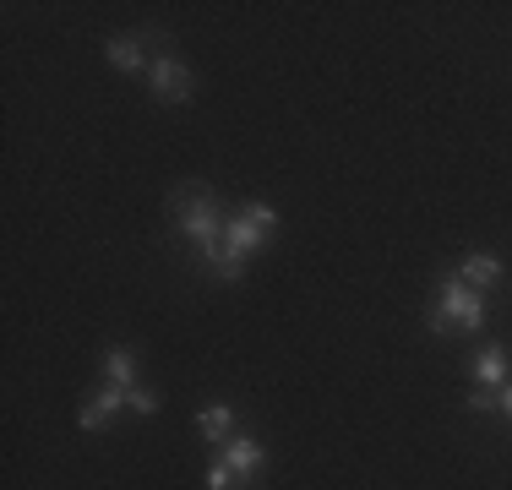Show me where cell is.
Instances as JSON below:
<instances>
[{"instance_id": "obj_1", "label": "cell", "mask_w": 512, "mask_h": 490, "mask_svg": "<svg viewBox=\"0 0 512 490\" xmlns=\"http://www.w3.org/2000/svg\"><path fill=\"white\" fill-rule=\"evenodd\" d=\"M169 207H175V229H180V240L197 251V262L202 267H213L218 262V251H224V207H218V196L207 191V186H180L175 196H169Z\"/></svg>"}, {"instance_id": "obj_2", "label": "cell", "mask_w": 512, "mask_h": 490, "mask_svg": "<svg viewBox=\"0 0 512 490\" xmlns=\"http://www.w3.org/2000/svg\"><path fill=\"white\" fill-rule=\"evenodd\" d=\"M425 327H431L436 338L480 333V327H485V294L469 289L458 273H442V284H436V305L425 311Z\"/></svg>"}, {"instance_id": "obj_3", "label": "cell", "mask_w": 512, "mask_h": 490, "mask_svg": "<svg viewBox=\"0 0 512 490\" xmlns=\"http://www.w3.org/2000/svg\"><path fill=\"white\" fill-rule=\"evenodd\" d=\"M273 229H278V213L267 202H240L224 224V251H235L240 262H251V256L273 240Z\"/></svg>"}, {"instance_id": "obj_4", "label": "cell", "mask_w": 512, "mask_h": 490, "mask_svg": "<svg viewBox=\"0 0 512 490\" xmlns=\"http://www.w3.org/2000/svg\"><path fill=\"white\" fill-rule=\"evenodd\" d=\"M164 33L158 28H142V33H115V39L104 44V60L115 71H148L153 60H148V49H158V55H164Z\"/></svg>"}, {"instance_id": "obj_5", "label": "cell", "mask_w": 512, "mask_h": 490, "mask_svg": "<svg viewBox=\"0 0 512 490\" xmlns=\"http://www.w3.org/2000/svg\"><path fill=\"white\" fill-rule=\"evenodd\" d=\"M148 82H153V98H164V104H191V93H197L191 66H180L175 55H158L148 66Z\"/></svg>"}, {"instance_id": "obj_6", "label": "cell", "mask_w": 512, "mask_h": 490, "mask_svg": "<svg viewBox=\"0 0 512 490\" xmlns=\"http://www.w3.org/2000/svg\"><path fill=\"white\" fill-rule=\"evenodd\" d=\"M218 458H224L229 469L240 474V485H246V490H256V485H262V469H267V447H262V441H256V436H229L224 447H218Z\"/></svg>"}, {"instance_id": "obj_7", "label": "cell", "mask_w": 512, "mask_h": 490, "mask_svg": "<svg viewBox=\"0 0 512 490\" xmlns=\"http://www.w3.org/2000/svg\"><path fill=\"white\" fill-rule=\"evenodd\" d=\"M120 409H131V392H126V387H109V382H104V387L93 392V398L82 403V409H77V425H82L88 436H99V431H104L109 420H115Z\"/></svg>"}, {"instance_id": "obj_8", "label": "cell", "mask_w": 512, "mask_h": 490, "mask_svg": "<svg viewBox=\"0 0 512 490\" xmlns=\"http://www.w3.org/2000/svg\"><path fill=\"white\" fill-rule=\"evenodd\" d=\"M469 376H474L480 387L512 382V365H507V349H502V343H480V349L469 354Z\"/></svg>"}, {"instance_id": "obj_9", "label": "cell", "mask_w": 512, "mask_h": 490, "mask_svg": "<svg viewBox=\"0 0 512 490\" xmlns=\"http://www.w3.org/2000/svg\"><path fill=\"white\" fill-rule=\"evenodd\" d=\"M458 278H463V284H469V289H496V284H502V278H507V267L502 262H496V256L491 251H469V256H463V262H458Z\"/></svg>"}, {"instance_id": "obj_10", "label": "cell", "mask_w": 512, "mask_h": 490, "mask_svg": "<svg viewBox=\"0 0 512 490\" xmlns=\"http://www.w3.org/2000/svg\"><path fill=\"white\" fill-rule=\"evenodd\" d=\"M104 382L109 387H142L137 382V349H126V343H115V349H104Z\"/></svg>"}, {"instance_id": "obj_11", "label": "cell", "mask_w": 512, "mask_h": 490, "mask_svg": "<svg viewBox=\"0 0 512 490\" xmlns=\"http://www.w3.org/2000/svg\"><path fill=\"white\" fill-rule=\"evenodd\" d=\"M197 431H202L207 447H224V441L235 436V409H229V403H207L197 414Z\"/></svg>"}, {"instance_id": "obj_12", "label": "cell", "mask_w": 512, "mask_h": 490, "mask_svg": "<svg viewBox=\"0 0 512 490\" xmlns=\"http://www.w3.org/2000/svg\"><path fill=\"white\" fill-rule=\"evenodd\" d=\"M207 490H246V485H240V474L229 469L224 458H213L207 463Z\"/></svg>"}, {"instance_id": "obj_13", "label": "cell", "mask_w": 512, "mask_h": 490, "mask_svg": "<svg viewBox=\"0 0 512 490\" xmlns=\"http://www.w3.org/2000/svg\"><path fill=\"white\" fill-rule=\"evenodd\" d=\"M131 414H158V392L153 387H131Z\"/></svg>"}, {"instance_id": "obj_14", "label": "cell", "mask_w": 512, "mask_h": 490, "mask_svg": "<svg viewBox=\"0 0 512 490\" xmlns=\"http://www.w3.org/2000/svg\"><path fill=\"white\" fill-rule=\"evenodd\" d=\"M491 409H496V392L491 387H474L469 392V414H491Z\"/></svg>"}, {"instance_id": "obj_15", "label": "cell", "mask_w": 512, "mask_h": 490, "mask_svg": "<svg viewBox=\"0 0 512 490\" xmlns=\"http://www.w3.org/2000/svg\"><path fill=\"white\" fill-rule=\"evenodd\" d=\"M496 409H502L507 420H512V382H502V387H496Z\"/></svg>"}]
</instances>
